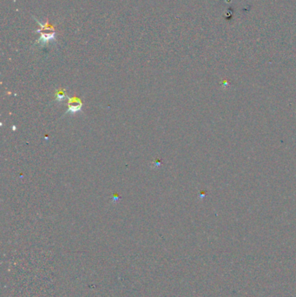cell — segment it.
Listing matches in <instances>:
<instances>
[{
    "instance_id": "6da1fadb",
    "label": "cell",
    "mask_w": 296,
    "mask_h": 297,
    "mask_svg": "<svg viewBox=\"0 0 296 297\" xmlns=\"http://www.w3.org/2000/svg\"><path fill=\"white\" fill-rule=\"evenodd\" d=\"M37 22L41 26V31H40L41 34H40V40H38V42H37V44L43 45V44L54 42L55 41V32H54L53 26L50 25L49 22H46L45 25H43L39 20H37Z\"/></svg>"
},
{
    "instance_id": "7a4b0ae2",
    "label": "cell",
    "mask_w": 296,
    "mask_h": 297,
    "mask_svg": "<svg viewBox=\"0 0 296 297\" xmlns=\"http://www.w3.org/2000/svg\"><path fill=\"white\" fill-rule=\"evenodd\" d=\"M82 108V103L79 98H74L69 101V111L72 113L79 112Z\"/></svg>"
}]
</instances>
